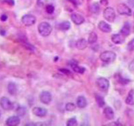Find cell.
I'll list each match as a JSON object with an SVG mask.
<instances>
[{
    "instance_id": "obj_18",
    "label": "cell",
    "mask_w": 134,
    "mask_h": 126,
    "mask_svg": "<svg viewBox=\"0 0 134 126\" xmlns=\"http://www.w3.org/2000/svg\"><path fill=\"white\" fill-rule=\"evenodd\" d=\"M8 91L11 95H15L17 93V86L14 82H9L8 85Z\"/></svg>"
},
{
    "instance_id": "obj_23",
    "label": "cell",
    "mask_w": 134,
    "mask_h": 126,
    "mask_svg": "<svg viewBox=\"0 0 134 126\" xmlns=\"http://www.w3.org/2000/svg\"><path fill=\"white\" fill-rule=\"evenodd\" d=\"M90 10L93 14H98L100 12L99 3H97V2H95V3H92L90 7Z\"/></svg>"
},
{
    "instance_id": "obj_33",
    "label": "cell",
    "mask_w": 134,
    "mask_h": 126,
    "mask_svg": "<svg viewBox=\"0 0 134 126\" xmlns=\"http://www.w3.org/2000/svg\"><path fill=\"white\" fill-rule=\"evenodd\" d=\"M59 71L62 72L63 74H65V75H70V74H71V72H70V71L69 70V69H64V68H63V69H60Z\"/></svg>"
},
{
    "instance_id": "obj_19",
    "label": "cell",
    "mask_w": 134,
    "mask_h": 126,
    "mask_svg": "<svg viewBox=\"0 0 134 126\" xmlns=\"http://www.w3.org/2000/svg\"><path fill=\"white\" fill-rule=\"evenodd\" d=\"M87 105L86 98L84 96H79L77 98V106L79 108H84Z\"/></svg>"
},
{
    "instance_id": "obj_3",
    "label": "cell",
    "mask_w": 134,
    "mask_h": 126,
    "mask_svg": "<svg viewBox=\"0 0 134 126\" xmlns=\"http://www.w3.org/2000/svg\"><path fill=\"white\" fill-rule=\"evenodd\" d=\"M115 11L111 7H107L103 11V17L107 21L109 22H114L115 19Z\"/></svg>"
},
{
    "instance_id": "obj_5",
    "label": "cell",
    "mask_w": 134,
    "mask_h": 126,
    "mask_svg": "<svg viewBox=\"0 0 134 126\" xmlns=\"http://www.w3.org/2000/svg\"><path fill=\"white\" fill-rule=\"evenodd\" d=\"M109 81L105 78H98L96 80V85L102 91H107L109 88Z\"/></svg>"
},
{
    "instance_id": "obj_38",
    "label": "cell",
    "mask_w": 134,
    "mask_h": 126,
    "mask_svg": "<svg viewBox=\"0 0 134 126\" xmlns=\"http://www.w3.org/2000/svg\"><path fill=\"white\" fill-rule=\"evenodd\" d=\"M0 34L2 36H5V31L4 30H0Z\"/></svg>"
},
{
    "instance_id": "obj_17",
    "label": "cell",
    "mask_w": 134,
    "mask_h": 126,
    "mask_svg": "<svg viewBox=\"0 0 134 126\" xmlns=\"http://www.w3.org/2000/svg\"><path fill=\"white\" fill-rule=\"evenodd\" d=\"M104 115L106 118L109 120H112L114 118V116H115L113 110L110 107H107L104 108Z\"/></svg>"
},
{
    "instance_id": "obj_31",
    "label": "cell",
    "mask_w": 134,
    "mask_h": 126,
    "mask_svg": "<svg viewBox=\"0 0 134 126\" xmlns=\"http://www.w3.org/2000/svg\"><path fill=\"white\" fill-rule=\"evenodd\" d=\"M69 2H71L73 5L75 6H78L82 5L83 3V0H68Z\"/></svg>"
},
{
    "instance_id": "obj_2",
    "label": "cell",
    "mask_w": 134,
    "mask_h": 126,
    "mask_svg": "<svg viewBox=\"0 0 134 126\" xmlns=\"http://www.w3.org/2000/svg\"><path fill=\"white\" fill-rule=\"evenodd\" d=\"M116 57H117L116 53L111 51H106L100 55V59L101 61H103V62H105V63H109L115 62Z\"/></svg>"
},
{
    "instance_id": "obj_12",
    "label": "cell",
    "mask_w": 134,
    "mask_h": 126,
    "mask_svg": "<svg viewBox=\"0 0 134 126\" xmlns=\"http://www.w3.org/2000/svg\"><path fill=\"white\" fill-rule=\"evenodd\" d=\"M98 28L100 30L105 33H109L112 31V28L110 25H109L105 21H100L98 24Z\"/></svg>"
},
{
    "instance_id": "obj_21",
    "label": "cell",
    "mask_w": 134,
    "mask_h": 126,
    "mask_svg": "<svg viewBox=\"0 0 134 126\" xmlns=\"http://www.w3.org/2000/svg\"><path fill=\"white\" fill-rule=\"evenodd\" d=\"M70 27H71V24L69 21H63L59 25L60 30L63 31H67L70 29Z\"/></svg>"
},
{
    "instance_id": "obj_9",
    "label": "cell",
    "mask_w": 134,
    "mask_h": 126,
    "mask_svg": "<svg viewBox=\"0 0 134 126\" xmlns=\"http://www.w3.org/2000/svg\"><path fill=\"white\" fill-rule=\"evenodd\" d=\"M32 113L38 117H43L47 113V110L43 107H35L32 109Z\"/></svg>"
},
{
    "instance_id": "obj_11",
    "label": "cell",
    "mask_w": 134,
    "mask_h": 126,
    "mask_svg": "<svg viewBox=\"0 0 134 126\" xmlns=\"http://www.w3.org/2000/svg\"><path fill=\"white\" fill-rule=\"evenodd\" d=\"M111 41L116 45L123 44L125 41V36L121 34H114L111 36Z\"/></svg>"
},
{
    "instance_id": "obj_14",
    "label": "cell",
    "mask_w": 134,
    "mask_h": 126,
    "mask_svg": "<svg viewBox=\"0 0 134 126\" xmlns=\"http://www.w3.org/2000/svg\"><path fill=\"white\" fill-rule=\"evenodd\" d=\"M120 32L121 35H123L124 36H127L130 35L131 32V26L129 22H125L123 27L121 28Z\"/></svg>"
},
{
    "instance_id": "obj_37",
    "label": "cell",
    "mask_w": 134,
    "mask_h": 126,
    "mask_svg": "<svg viewBox=\"0 0 134 126\" xmlns=\"http://www.w3.org/2000/svg\"><path fill=\"white\" fill-rule=\"evenodd\" d=\"M129 5L131 7H134V0H127Z\"/></svg>"
},
{
    "instance_id": "obj_16",
    "label": "cell",
    "mask_w": 134,
    "mask_h": 126,
    "mask_svg": "<svg viewBox=\"0 0 134 126\" xmlns=\"http://www.w3.org/2000/svg\"><path fill=\"white\" fill-rule=\"evenodd\" d=\"M88 44V42L85 39H80L76 42V47L77 49L80 50H84L87 47Z\"/></svg>"
},
{
    "instance_id": "obj_30",
    "label": "cell",
    "mask_w": 134,
    "mask_h": 126,
    "mask_svg": "<svg viewBox=\"0 0 134 126\" xmlns=\"http://www.w3.org/2000/svg\"><path fill=\"white\" fill-rule=\"evenodd\" d=\"M127 49L129 51H134V39L129 41L128 43L127 46Z\"/></svg>"
},
{
    "instance_id": "obj_25",
    "label": "cell",
    "mask_w": 134,
    "mask_h": 126,
    "mask_svg": "<svg viewBox=\"0 0 134 126\" xmlns=\"http://www.w3.org/2000/svg\"><path fill=\"white\" fill-rule=\"evenodd\" d=\"M27 112V109L24 107H18L16 109V113L18 117H23L26 115Z\"/></svg>"
},
{
    "instance_id": "obj_36",
    "label": "cell",
    "mask_w": 134,
    "mask_h": 126,
    "mask_svg": "<svg viewBox=\"0 0 134 126\" xmlns=\"http://www.w3.org/2000/svg\"><path fill=\"white\" fill-rule=\"evenodd\" d=\"M100 3L101 5L105 6H107L109 4V2H108V0H100Z\"/></svg>"
},
{
    "instance_id": "obj_26",
    "label": "cell",
    "mask_w": 134,
    "mask_h": 126,
    "mask_svg": "<svg viewBox=\"0 0 134 126\" xmlns=\"http://www.w3.org/2000/svg\"><path fill=\"white\" fill-rule=\"evenodd\" d=\"M66 125L68 126H76L77 125V121L76 117H71L67 121Z\"/></svg>"
},
{
    "instance_id": "obj_39",
    "label": "cell",
    "mask_w": 134,
    "mask_h": 126,
    "mask_svg": "<svg viewBox=\"0 0 134 126\" xmlns=\"http://www.w3.org/2000/svg\"><path fill=\"white\" fill-rule=\"evenodd\" d=\"M0 117H1V111H0Z\"/></svg>"
},
{
    "instance_id": "obj_22",
    "label": "cell",
    "mask_w": 134,
    "mask_h": 126,
    "mask_svg": "<svg viewBox=\"0 0 134 126\" xmlns=\"http://www.w3.org/2000/svg\"><path fill=\"white\" fill-rule=\"evenodd\" d=\"M98 40V36H97V34L94 32H90V35H89L88 39V42L89 44H94Z\"/></svg>"
},
{
    "instance_id": "obj_27",
    "label": "cell",
    "mask_w": 134,
    "mask_h": 126,
    "mask_svg": "<svg viewBox=\"0 0 134 126\" xmlns=\"http://www.w3.org/2000/svg\"><path fill=\"white\" fill-rule=\"evenodd\" d=\"M76 108V106L74 103H72V102H68L65 105V109L68 111L71 112L73 111H74Z\"/></svg>"
},
{
    "instance_id": "obj_20",
    "label": "cell",
    "mask_w": 134,
    "mask_h": 126,
    "mask_svg": "<svg viewBox=\"0 0 134 126\" xmlns=\"http://www.w3.org/2000/svg\"><path fill=\"white\" fill-rule=\"evenodd\" d=\"M126 104L129 105H134V90H131L128 93V95L125 99Z\"/></svg>"
},
{
    "instance_id": "obj_24",
    "label": "cell",
    "mask_w": 134,
    "mask_h": 126,
    "mask_svg": "<svg viewBox=\"0 0 134 126\" xmlns=\"http://www.w3.org/2000/svg\"><path fill=\"white\" fill-rule=\"evenodd\" d=\"M95 98H96V102H97L98 107H103L104 105H105V101H104V98H103V96H101L98 95H96Z\"/></svg>"
},
{
    "instance_id": "obj_6",
    "label": "cell",
    "mask_w": 134,
    "mask_h": 126,
    "mask_svg": "<svg viewBox=\"0 0 134 126\" xmlns=\"http://www.w3.org/2000/svg\"><path fill=\"white\" fill-rule=\"evenodd\" d=\"M36 17L33 15L26 14L22 16L21 20H22V24L26 26H30L36 23Z\"/></svg>"
},
{
    "instance_id": "obj_8",
    "label": "cell",
    "mask_w": 134,
    "mask_h": 126,
    "mask_svg": "<svg viewBox=\"0 0 134 126\" xmlns=\"http://www.w3.org/2000/svg\"><path fill=\"white\" fill-rule=\"evenodd\" d=\"M0 106L2 107V109L6 111L12 110L14 108V105H13L12 102L10 101L8 98L5 97V96L1 98Z\"/></svg>"
},
{
    "instance_id": "obj_1",
    "label": "cell",
    "mask_w": 134,
    "mask_h": 126,
    "mask_svg": "<svg viewBox=\"0 0 134 126\" xmlns=\"http://www.w3.org/2000/svg\"><path fill=\"white\" fill-rule=\"evenodd\" d=\"M38 30L42 36H48L52 32V26L47 22H41L38 26Z\"/></svg>"
},
{
    "instance_id": "obj_28",
    "label": "cell",
    "mask_w": 134,
    "mask_h": 126,
    "mask_svg": "<svg viewBox=\"0 0 134 126\" xmlns=\"http://www.w3.org/2000/svg\"><path fill=\"white\" fill-rule=\"evenodd\" d=\"M45 10L47 13H48L49 14H53V13L54 12V11H55V8H54L53 6L51 5V4H47L45 7Z\"/></svg>"
},
{
    "instance_id": "obj_32",
    "label": "cell",
    "mask_w": 134,
    "mask_h": 126,
    "mask_svg": "<svg viewBox=\"0 0 134 126\" xmlns=\"http://www.w3.org/2000/svg\"><path fill=\"white\" fill-rule=\"evenodd\" d=\"M128 68H129V70L130 72H134V59H133L131 62V63L129 64V66H128Z\"/></svg>"
},
{
    "instance_id": "obj_29",
    "label": "cell",
    "mask_w": 134,
    "mask_h": 126,
    "mask_svg": "<svg viewBox=\"0 0 134 126\" xmlns=\"http://www.w3.org/2000/svg\"><path fill=\"white\" fill-rule=\"evenodd\" d=\"M48 0H36V4L39 7H44L47 5Z\"/></svg>"
},
{
    "instance_id": "obj_10",
    "label": "cell",
    "mask_w": 134,
    "mask_h": 126,
    "mask_svg": "<svg viewBox=\"0 0 134 126\" xmlns=\"http://www.w3.org/2000/svg\"><path fill=\"white\" fill-rule=\"evenodd\" d=\"M71 19L76 25H80L84 22V18L81 14L77 13H73L71 15Z\"/></svg>"
},
{
    "instance_id": "obj_35",
    "label": "cell",
    "mask_w": 134,
    "mask_h": 126,
    "mask_svg": "<svg viewBox=\"0 0 134 126\" xmlns=\"http://www.w3.org/2000/svg\"><path fill=\"white\" fill-rule=\"evenodd\" d=\"M0 19H1V20L2 22H5V21H6L8 20V16L5 14H2L1 16V17H0Z\"/></svg>"
},
{
    "instance_id": "obj_7",
    "label": "cell",
    "mask_w": 134,
    "mask_h": 126,
    "mask_svg": "<svg viewBox=\"0 0 134 126\" xmlns=\"http://www.w3.org/2000/svg\"><path fill=\"white\" fill-rule=\"evenodd\" d=\"M39 99L43 104L49 105L52 101V95L49 91H43L40 94Z\"/></svg>"
},
{
    "instance_id": "obj_34",
    "label": "cell",
    "mask_w": 134,
    "mask_h": 126,
    "mask_svg": "<svg viewBox=\"0 0 134 126\" xmlns=\"http://www.w3.org/2000/svg\"><path fill=\"white\" fill-rule=\"evenodd\" d=\"M4 2L10 6H14L15 4L14 0H4Z\"/></svg>"
},
{
    "instance_id": "obj_15",
    "label": "cell",
    "mask_w": 134,
    "mask_h": 126,
    "mask_svg": "<svg viewBox=\"0 0 134 126\" xmlns=\"http://www.w3.org/2000/svg\"><path fill=\"white\" fill-rule=\"evenodd\" d=\"M70 66L71 67V68H72L73 70H74L75 72L78 73V74H84V72L86 70L85 68H83V67L80 66L79 65L77 64L76 62H72L70 63Z\"/></svg>"
},
{
    "instance_id": "obj_4",
    "label": "cell",
    "mask_w": 134,
    "mask_h": 126,
    "mask_svg": "<svg viewBox=\"0 0 134 126\" xmlns=\"http://www.w3.org/2000/svg\"><path fill=\"white\" fill-rule=\"evenodd\" d=\"M117 11L120 15H125V16H131L132 12L127 5L125 3H119L117 6Z\"/></svg>"
},
{
    "instance_id": "obj_13",
    "label": "cell",
    "mask_w": 134,
    "mask_h": 126,
    "mask_svg": "<svg viewBox=\"0 0 134 126\" xmlns=\"http://www.w3.org/2000/svg\"><path fill=\"white\" fill-rule=\"evenodd\" d=\"M20 123V119L18 116L10 117L6 120V125L9 126H16Z\"/></svg>"
}]
</instances>
